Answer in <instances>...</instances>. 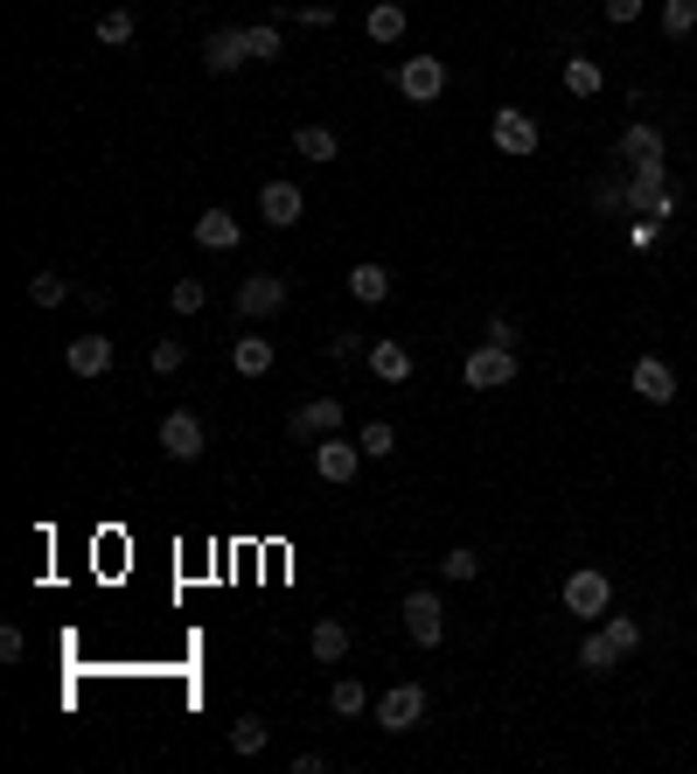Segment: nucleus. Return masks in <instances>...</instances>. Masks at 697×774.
Masks as SVG:
<instances>
[{
    "label": "nucleus",
    "mask_w": 697,
    "mask_h": 774,
    "mask_svg": "<svg viewBox=\"0 0 697 774\" xmlns=\"http://www.w3.org/2000/svg\"><path fill=\"white\" fill-rule=\"evenodd\" d=\"M670 210H676V196H670L663 161H635V175H628V217H655V223H670Z\"/></svg>",
    "instance_id": "nucleus-1"
},
{
    "label": "nucleus",
    "mask_w": 697,
    "mask_h": 774,
    "mask_svg": "<svg viewBox=\"0 0 697 774\" xmlns=\"http://www.w3.org/2000/svg\"><path fill=\"white\" fill-rule=\"evenodd\" d=\"M565 608H572L579 621H607V608H614V579L600 573V565H579V573L565 579Z\"/></svg>",
    "instance_id": "nucleus-2"
},
{
    "label": "nucleus",
    "mask_w": 697,
    "mask_h": 774,
    "mask_svg": "<svg viewBox=\"0 0 697 774\" xmlns=\"http://www.w3.org/2000/svg\"><path fill=\"white\" fill-rule=\"evenodd\" d=\"M398 614H405V635L419 642V649H440V642H446V608L432 600V587H411Z\"/></svg>",
    "instance_id": "nucleus-3"
},
{
    "label": "nucleus",
    "mask_w": 697,
    "mask_h": 774,
    "mask_svg": "<svg viewBox=\"0 0 697 774\" xmlns=\"http://www.w3.org/2000/svg\"><path fill=\"white\" fill-rule=\"evenodd\" d=\"M461 377H467V391H502V384H516V349L481 343V349L461 363Z\"/></svg>",
    "instance_id": "nucleus-4"
},
{
    "label": "nucleus",
    "mask_w": 697,
    "mask_h": 774,
    "mask_svg": "<svg viewBox=\"0 0 697 774\" xmlns=\"http://www.w3.org/2000/svg\"><path fill=\"white\" fill-rule=\"evenodd\" d=\"M237 314L244 321H266V314H279V308H287V279H279V273H252V279H237Z\"/></svg>",
    "instance_id": "nucleus-5"
},
{
    "label": "nucleus",
    "mask_w": 697,
    "mask_h": 774,
    "mask_svg": "<svg viewBox=\"0 0 697 774\" xmlns=\"http://www.w3.org/2000/svg\"><path fill=\"white\" fill-rule=\"evenodd\" d=\"M419 719H426V684H391L376 697V726L384 732H411Z\"/></svg>",
    "instance_id": "nucleus-6"
},
{
    "label": "nucleus",
    "mask_w": 697,
    "mask_h": 774,
    "mask_svg": "<svg viewBox=\"0 0 697 774\" xmlns=\"http://www.w3.org/2000/svg\"><path fill=\"white\" fill-rule=\"evenodd\" d=\"M398 91L411 105H432L446 91V63H440V56H405V63H398Z\"/></svg>",
    "instance_id": "nucleus-7"
},
{
    "label": "nucleus",
    "mask_w": 697,
    "mask_h": 774,
    "mask_svg": "<svg viewBox=\"0 0 697 774\" xmlns=\"http://www.w3.org/2000/svg\"><path fill=\"white\" fill-rule=\"evenodd\" d=\"M363 461H370V454H363L356 440H342V432H328V440L314 447V475H322V482H335V488H342V482H356V467H363Z\"/></svg>",
    "instance_id": "nucleus-8"
},
{
    "label": "nucleus",
    "mask_w": 697,
    "mask_h": 774,
    "mask_svg": "<svg viewBox=\"0 0 697 774\" xmlns=\"http://www.w3.org/2000/svg\"><path fill=\"white\" fill-rule=\"evenodd\" d=\"M488 140H496L502 147V154H537V119H531V112H516V105H502L496 112V119H488Z\"/></svg>",
    "instance_id": "nucleus-9"
},
{
    "label": "nucleus",
    "mask_w": 697,
    "mask_h": 774,
    "mask_svg": "<svg viewBox=\"0 0 697 774\" xmlns=\"http://www.w3.org/2000/svg\"><path fill=\"white\" fill-rule=\"evenodd\" d=\"M202 447H210V432H202L196 412H167V419H161V454L167 461H196Z\"/></svg>",
    "instance_id": "nucleus-10"
},
{
    "label": "nucleus",
    "mask_w": 697,
    "mask_h": 774,
    "mask_svg": "<svg viewBox=\"0 0 697 774\" xmlns=\"http://www.w3.org/2000/svg\"><path fill=\"white\" fill-rule=\"evenodd\" d=\"M300 210H307V196H300L293 182H258V217H266L272 231H293Z\"/></svg>",
    "instance_id": "nucleus-11"
},
{
    "label": "nucleus",
    "mask_w": 697,
    "mask_h": 774,
    "mask_svg": "<svg viewBox=\"0 0 697 774\" xmlns=\"http://www.w3.org/2000/svg\"><path fill=\"white\" fill-rule=\"evenodd\" d=\"M293 440H328V432H342V405L335 398H314V405H300L293 419H287Z\"/></svg>",
    "instance_id": "nucleus-12"
},
{
    "label": "nucleus",
    "mask_w": 697,
    "mask_h": 774,
    "mask_svg": "<svg viewBox=\"0 0 697 774\" xmlns=\"http://www.w3.org/2000/svg\"><path fill=\"white\" fill-rule=\"evenodd\" d=\"M202 63H210L217 78H231L237 63H252V49H244V28H210V43H202Z\"/></svg>",
    "instance_id": "nucleus-13"
},
{
    "label": "nucleus",
    "mask_w": 697,
    "mask_h": 774,
    "mask_svg": "<svg viewBox=\"0 0 697 774\" xmlns=\"http://www.w3.org/2000/svg\"><path fill=\"white\" fill-rule=\"evenodd\" d=\"M635 398H649V405L676 398V370L663 363V356H642V363H635Z\"/></svg>",
    "instance_id": "nucleus-14"
},
{
    "label": "nucleus",
    "mask_w": 697,
    "mask_h": 774,
    "mask_svg": "<svg viewBox=\"0 0 697 774\" xmlns=\"http://www.w3.org/2000/svg\"><path fill=\"white\" fill-rule=\"evenodd\" d=\"M237 238H244V223L231 210H202L196 217V244H202V252H237Z\"/></svg>",
    "instance_id": "nucleus-15"
},
{
    "label": "nucleus",
    "mask_w": 697,
    "mask_h": 774,
    "mask_svg": "<svg viewBox=\"0 0 697 774\" xmlns=\"http://www.w3.org/2000/svg\"><path fill=\"white\" fill-rule=\"evenodd\" d=\"M363 363L384 377V384H405V377H411V349H405V343H391V335H376V343L363 349Z\"/></svg>",
    "instance_id": "nucleus-16"
},
{
    "label": "nucleus",
    "mask_w": 697,
    "mask_h": 774,
    "mask_svg": "<svg viewBox=\"0 0 697 774\" xmlns=\"http://www.w3.org/2000/svg\"><path fill=\"white\" fill-rule=\"evenodd\" d=\"M614 154H620V161H628V167H635V161H663V134H655V126H649V119H635V126H620V140H614Z\"/></svg>",
    "instance_id": "nucleus-17"
},
{
    "label": "nucleus",
    "mask_w": 697,
    "mask_h": 774,
    "mask_svg": "<svg viewBox=\"0 0 697 774\" xmlns=\"http://www.w3.org/2000/svg\"><path fill=\"white\" fill-rule=\"evenodd\" d=\"M231 363H237V377H266V370L279 363L272 335H237V343H231Z\"/></svg>",
    "instance_id": "nucleus-18"
},
{
    "label": "nucleus",
    "mask_w": 697,
    "mask_h": 774,
    "mask_svg": "<svg viewBox=\"0 0 697 774\" xmlns=\"http://www.w3.org/2000/svg\"><path fill=\"white\" fill-rule=\"evenodd\" d=\"M70 370H78V377H105L112 370V335H98V328L78 335V343H70Z\"/></svg>",
    "instance_id": "nucleus-19"
},
{
    "label": "nucleus",
    "mask_w": 697,
    "mask_h": 774,
    "mask_svg": "<svg viewBox=\"0 0 697 774\" xmlns=\"http://www.w3.org/2000/svg\"><path fill=\"white\" fill-rule=\"evenodd\" d=\"M363 28H370V43H398V35L411 28V14L398 8V0H370V14H363Z\"/></svg>",
    "instance_id": "nucleus-20"
},
{
    "label": "nucleus",
    "mask_w": 697,
    "mask_h": 774,
    "mask_svg": "<svg viewBox=\"0 0 697 774\" xmlns=\"http://www.w3.org/2000/svg\"><path fill=\"white\" fill-rule=\"evenodd\" d=\"M349 300H363V308H384V300H391V273L376 266V258H370V266H356V273H349Z\"/></svg>",
    "instance_id": "nucleus-21"
},
{
    "label": "nucleus",
    "mask_w": 697,
    "mask_h": 774,
    "mask_svg": "<svg viewBox=\"0 0 697 774\" xmlns=\"http://www.w3.org/2000/svg\"><path fill=\"white\" fill-rule=\"evenodd\" d=\"M293 154H300V161H314V167H328L335 154H342V140H335L328 126H300V134H293Z\"/></svg>",
    "instance_id": "nucleus-22"
},
{
    "label": "nucleus",
    "mask_w": 697,
    "mask_h": 774,
    "mask_svg": "<svg viewBox=\"0 0 697 774\" xmlns=\"http://www.w3.org/2000/svg\"><path fill=\"white\" fill-rule=\"evenodd\" d=\"M614 663H620V642H614L607 628H593L586 642H579V670H593V677H607Z\"/></svg>",
    "instance_id": "nucleus-23"
},
{
    "label": "nucleus",
    "mask_w": 697,
    "mask_h": 774,
    "mask_svg": "<svg viewBox=\"0 0 697 774\" xmlns=\"http://www.w3.org/2000/svg\"><path fill=\"white\" fill-rule=\"evenodd\" d=\"M307 649H314V663H342V656H349V628H342V621H314Z\"/></svg>",
    "instance_id": "nucleus-24"
},
{
    "label": "nucleus",
    "mask_w": 697,
    "mask_h": 774,
    "mask_svg": "<svg viewBox=\"0 0 697 774\" xmlns=\"http://www.w3.org/2000/svg\"><path fill=\"white\" fill-rule=\"evenodd\" d=\"M600 84H607V70H600L593 56H572V63H565V91H572V99H600Z\"/></svg>",
    "instance_id": "nucleus-25"
},
{
    "label": "nucleus",
    "mask_w": 697,
    "mask_h": 774,
    "mask_svg": "<svg viewBox=\"0 0 697 774\" xmlns=\"http://www.w3.org/2000/svg\"><path fill=\"white\" fill-rule=\"evenodd\" d=\"M328 705H335V719H356V712H370V691L356 684V677H335V684H328Z\"/></svg>",
    "instance_id": "nucleus-26"
},
{
    "label": "nucleus",
    "mask_w": 697,
    "mask_h": 774,
    "mask_svg": "<svg viewBox=\"0 0 697 774\" xmlns=\"http://www.w3.org/2000/svg\"><path fill=\"white\" fill-rule=\"evenodd\" d=\"M266 740H272V726L258 719V712H244V719L231 726V753H266Z\"/></svg>",
    "instance_id": "nucleus-27"
},
{
    "label": "nucleus",
    "mask_w": 697,
    "mask_h": 774,
    "mask_svg": "<svg viewBox=\"0 0 697 774\" xmlns=\"http://www.w3.org/2000/svg\"><path fill=\"white\" fill-rule=\"evenodd\" d=\"M593 210H600V217H620V210H628V175H600V182H593Z\"/></svg>",
    "instance_id": "nucleus-28"
},
{
    "label": "nucleus",
    "mask_w": 697,
    "mask_h": 774,
    "mask_svg": "<svg viewBox=\"0 0 697 774\" xmlns=\"http://www.w3.org/2000/svg\"><path fill=\"white\" fill-rule=\"evenodd\" d=\"M28 300H35V308H63V300H70V279H63V273H28Z\"/></svg>",
    "instance_id": "nucleus-29"
},
{
    "label": "nucleus",
    "mask_w": 697,
    "mask_h": 774,
    "mask_svg": "<svg viewBox=\"0 0 697 774\" xmlns=\"http://www.w3.org/2000/svg\"><path fill=\"white\" fill-rule=\"evenodd\" d=\"M356 447H363L370 461H384V454H398V426H384V419H370L363 432H356Z\"/></svg>",
    "instance_id": "nucleus-30"
},
{
    "label": "nucleus",
    "mask_w": 697,
    "mask_h": 774,
    "mask_svg": "<svg viewBox=\"0 0 697 774\" xmlns=\"http://www.w3.org/2000/svg\"><path fill=\"white\" fill-rule=\"evenodd\" d=\"M98 43H105V49L133 43V8H105V14H98Z\"/></svg>",
    "instance_id": "nucleus-31"
},
{
    "label": "nucleus",
    "mask_w": 697,
    "mask_h": 774,
    "mask_svg": "<svg viewBox=\"0 0 697 774\" xmlns=\"http://www.w3.org/2000/svg\"><path fill=\"white\" fill-rule=\"evenodd\" d=\"M440 573H446V579H454V587H467V579H475V573H481V552H475V544H454V552H446V558H440Z\"/></svg>",
    "instance_id": "nucleus-32"
},
{
    "label": "nucleus",
    "mask_w": 697,
    "mask_h": 774,
    "mask_svg": "<svg viewBox=\"0 0 697 774\" xmlns=\"http://www.w3.org/2000/svg\"><path fill=\"white\" fill-rule=\"evenodd\" d=\"M244 49H252L258 63H272V56H279V22H252V28H244Z\"/></svg>",
    "instance_id": "nucleus-33"
},
{
    "label": "nucleus",
    "mask_w": 697,
    "mask_h": 774,
    "mask_svg": "<svg viewBox=\"0 0 697 774\" xmlns=\"http://www.w3.org/2000/svg\"><path fill=\"white\" fill-rule=\"evenodd\" d=\"M167 300H175V314H202V308H210V287H202V279H175V293H167Z\"/></svg>",
    "instance_id": "nucleus-34"
},
{
    "label": "nucleus",
    "mask_w": 697,
    "mask_h": 774,
    "mask_svg": "<svg viewBox=\"0 0 697 774\" xmlns=\"http://www.w3.org/2000/svg\"><path fill=\"white\" fill-rule=\"evenodd\" d=\"M697 28V0H663V35H690Z\"/></svg>",
    "instance_id": "nucleus-35"
},
{
    "label": "nucleus",
    "mask_w": 697,
    "mask_h": 774,
    "mask_svg": "<svg viewBox=\"0 0 697 774\" xmlns=\"http://www.w3.org/2000/svg\"><path fill=\"white\" fill-rule=\"evenodd\" d=\"M182 363H188V349L175 343V335H161V343H154V377H175Z\"/></svg>",
    "instance_id": "nucleus-36"
},
{
    "label": "nucleus",
    "mask_w": 697,
    "mask_h": 774,
    "mask_svg": "<svg viewBox=\"0 0 697 774\" xmlns=\"http://www.w3.org/2000/svg\"><path fill=\"white\" fill-rule=\"evenodd\" d=\"M600 628H607V635L620 642V656H635V649H642V628H635L628 614H607V621H600Z\"/></svg>",
    "instance_id": "nucleus-37"
},
{
    "label": "nucleus",
    "mask_w": 697,
    "mask_h": 774,
    "mask_svg": "<svg viewBox=\"0 0 697 774\" xmlns=\"http://www.w3.org/2000/svg\"><path fill=\"white\" fill-rule=\"evenodd\" d=\"M293 22L300 28H335V8L328 0H307V8H293Z\"/></svg>",
    "instance_id": "nucleus-38"
},
{
    "label": "nucleus",
    "mask_w": 697,
    "mask_h": 774,
    "mask_svg": "<svg viewBox=\"0 0 697 774\" xmlns=\"http://www.w3.org/2000/svg\"><path fill=\"white\" fill-rule=\"evenodd\" d=\"M28 656V635L22 628H0V663H22Z\"/></svg>",
    "instance_id": "nucleus-39"
},
{
    "label": "nucleus",
    "mask_w": 697,
    "mask_h": 774,
    "mask_svg": "<svg viewBox=\"0 0 697 774\" xmlns=\"http://www.w3.org/2000/svg\"><path fill=\"white\" fill-rule=\"evenodd\" d=\"M488 343H502V349H516V321H510V314H496V321H488Z\"/></svg>",
    "instance_id": "nucleus-40"
},
{
    "label": "nucleus",
    "mask_w": 697,
    "mask_h": 774,
    "mask_svg": "<svg viewBox=\"0 0 697 774\" xmlns=\"http://www.w3.org/2000/svg\"><path fill=\"white\" fill-rule=\"evenodd\" d=\"M642 8H649V0H607V22H620V28H628Z\"/></svg>",
    "instance_id": "nucleus-41"
}]
</instances>
